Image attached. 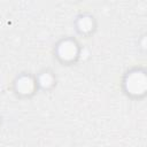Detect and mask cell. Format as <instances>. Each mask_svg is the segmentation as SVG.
Masks as SVG:
<instances>
[{
	"label": "cell",
	"instance_id": "3957f363",
	"mask_svg": "<svg viewBox=\"0 0 147 147\" xmlns=\"http://www.w3.org/2000/svg\"><path fill=\"white\" fill-rule=\"evenodd\" d=\"M37 80L36 78L31 77L30 75L23 74L16 78L14 82V90L17 95L21 96H30L34 93V90L37 88Z\"/></svg>",
	"mask_w": 147,
	"mask_h": 147
},
{
	"label": "cell",
	"instance_id": "5b68a950",
	"mask_svg": "<svg viewBox=\"0 0 147 147\" xmlns=\"http://www.w3.org/2000/svg\"><path fill=\"white\" fill-rule=\"evenodd\" d=\"M53 72L48 70H44L39 72V75L36 77L37 80V86L42 88V90H48L54 85V76L52 75Z\"/></svg>",
	"mask_w": 147,
	"mask_h": 147
},
{
	"label": "cell",
	"instance_id": "6da1fadb",
	"mask_svg": "<svg viewBox=\"0 0 147 147\" xmlns=\"http://www.w3.org/2000/svg\"><path fill=\"white\" fill-rule=\"evenodd\" d=\"M124 86L127 94L138 95L140 93H145L146 90V77L145 72L138 69L127 72L124 79Z\"/></svg>",
	"mask_w": 147,
	"mask_h": 147
},
{
	"label": "cell",
	"instance_id": "277c9868",
	"mask_svg": "<svg viewBox=\"0 0 147 147\" xmlns=\"http://www.w3.org/2000/svg\"><path fill=\"white\" fill-rule=\"evenodd\" d=\"M76 29L78 30L79 33L82 34H87L90 32H92V30L94 29V22H93V17L90 15H80L77 17L76 21Z\"/></svg>",
	"mask_w": 147,
	"mask_h": 147
},
{
	"label": "cell",
	"instance_id": "7a4b0ae2",
	"mask_svg": "<svg viewBox=\"0 0 147 147\" xmlns=\"http://www.w3.org/2000/svg\"><path fill=\"white\" fill-rule=\"evenodd\" d=\"M56 56L63 63H70L78 56V45L72 39H63L56 46Z\"/></svg>",
	"mask_w": 147,
	"mask_h": 147
}]
</instances>
